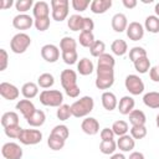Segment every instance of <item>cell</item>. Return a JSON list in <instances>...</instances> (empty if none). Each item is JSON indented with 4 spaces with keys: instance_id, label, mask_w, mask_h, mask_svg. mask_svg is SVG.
Returning <instances> with one entry per match:
<instances>
[{
    "instance_id": "1",
    "label": "cell",
    "mask_w": 159,
    "mask_h": 159,
    "mask_svg": "<svg viewBox=\"0 0 159 159\" xmlns=\"http://www.w3.org/2000/svg\"><path fill=\"white\" fill-rule=\"evenodd\" d=\"M94 107V101L92 97L89 96H83L80 99H77L76 102H73L71 104V111H72V116L76 118H82L88 116Z\"/></svg>"
},
{
    "instance_id": "2",
    "label": "cell",
    "mask_w": 159,
    "mask_h": 159,
    "mask_svg": "<svg viewBox=\"0 0 159 159\" xmlns=\"http://www.w3.org/2000/svg\"><path fill=\"white\" fill-rule=\"evenodd\" d=\"M97 77L94 81V84L98 89H108L114 83V70L113 68H104V67H97L96 70Z\"/></svg>"
},
{
    "instance_id": "3",
    "label": "cell",
    "mask_w": 159,
    "mask_h": 159,
    "mask_svg": "<svg viewBox=\"0 0 159 159\" xmlns=\"http://www.w3.org/2000/svg\"><path fill=\"white\" fill-rule=\"evenodd\" d=\"M40 102L46 107H60L63 104V94L58 89H43L40 93Z\"/></svg>"
},
{
    "instance_id": "4",
    "label": "cell",
    "mask_w": 159,
    "mask_h": 159,
    "mask_svg": "<svg viewBox=\"0 0 159 159\" xmlns=\"http://www.w3.org/2000/svg\"><path fill=\"white\" fill-rule=\"evenodd\" d=\"M31 45V37L25 32H19L12 36L10 41V48L14 53H24Z\"/></svg>"
},
{
    "instance_id": "5",
    "label": "cell",
    "mask_w": 159,
    "mask_h": 159,
    "mask_svg": "<svg viewBox=\"0 0 159 159\" xmlns=\"http://www.w3.org/2000/svg\"><path fill=\"white\" fill-rule=\"evenodd\" d=\"M52 7V19L55 21H63L68 16V0H51Z\"/></svg>"
},
{
    "instance_id": "6",
    "label": "cell",
    "mask_w": 159,
    "mask_h": 159,
    "mask_svg": "<svg viewBox=\"0 0 159 159\" xmlns=\"http://www.w3.org/2000/svg\"><path fill=\"white\" fill-rule=\"evenodd\" d=\"M124 86H125V89L133 96H138L143 93L145 87L143 80L137 75H128L124 81Z\"/></svg>"
},
{
    "instance_id": "7",
    "label": "cell",
    "mask_w": 159,
    "mask_h": 159,
    "mask_svg": "<svg viewBox=\"0 0 159 159\" xmlns=\"http://www.w3.org/2000/svg\"><path fill=\"white\" fill-rule=\"evenodd\" d=\"M19 140L25 145H35L42 140V133L39 129H22Z\"/></svg>"
},
{
    "instance_id": "8",
    "label": "cell",
    "mask_w": 159,
    "mask_h": 159,
    "mask_svg": "<svg viewBox=\"0 0 159 159\" xmlns=\"http://www.w3.org/2000/svg\"><path fill=\"white\" fill-rule=\"evenodd\" d=\"M1 154L5 159H21L22 158V148L14 142H7L1 148Z\"/></svg>"
},
{
    "instance_id": "9",
    "label": "cell",
    "mask_w": 159,
    "mask_h": 159,
    "mask_svg": "<svg viewBox=\"0 0 159 159\" xmlns=\"http://www.w3.org/2000/svg\"><path fill=\"white\" fill-rule=\"evenodd\" d=\"M41 56L46 62L53 63L60 58V50L56 45L47 43L41 47Z\"/></svg>"
},
{
    "instance_id": "10",
    "label": "cell",
    "mask_w": 159,
    "mask_h": 159,
    "mask_svg": "<svg viewBox=\"0 0 159 159\" xmlns=\"http://www.w3.org/2000/svg\"><path fill=\"white\" fill-rule=\"evenodd\" d=\"M125 32H127V36H128L129 40L139 41L144 36V26L138 21H133V22L128 24V27H127Z\"/></svg>"
},
{
    "instance_id": "11",
    "label": "cell",
    "mask_w": 159,
    "mask_h": 159,
    "mask_svg": "<svg viewBox=\"0 0 159 159\" xmlns=\"http://www.w3.org/2000/svg\"><path fill=\"white\" fill-rule=\"evenodd\" d=\"M0 94H1L2 98L7 99V101H14V99H17V97L20 94V91L12 83L1 82L0 83Z\"/></svg>"
},
{
    "instance_id": "12",
    "label": "cell",
    "mask_w": 159,
    "mask_h": 159,
    "mask_svg": "<svg viewBox=\"0 0 159 159\" xmlns=\"http://www.w3.org/2000/svg\"><path fill=\"white\" fill-rule=\"evenodd\" d=\"M60 80L63 89H68L71 87L77 86V73L73 70H63L60 75Z\"/></svg>"
},
{
    "instance_id": "13",
    "label": "cell",
    "mask_w": 159,
    "mask_h": 159,
    "mask_svg": "<svg viewBox=\"0 0 159 159\" xmlns=\"http://www.w3.org/2000/svg\"><path fill=\"white\" fill-rule=\"evenodd\" d=\"M35 20L27 14H19L12 19V26L17 30H27L34 25Z\"/></svg>"
},
{
    "instance_id": "14",
    "label": "cell",
    "mask_w": 159,
    "mask_h": 159,
    "mask_svg": "<svg viewBox=\"0 0 159 159\" xmlns=\"http://www.w3.org/2000/svg\"><path fill=\"white\" fill-rule=\"evenodd\" d=\"M81 129L88 135H96L99 132V123L93 117H87L81 123Z\"/></svg>"
},
{
    "instance_id": "15",
    "label": "cell",
    "mask_w": 159,
    "mask_h": 159,
    "mask_svg": "<svg viewBox=\"0 0 159 159\" xmlns=\"http://www.w3.org/2000/svg\"><path fill=\"white\" fill-rule=\"evenodd\" d=\"M112 29L116 31V32H123L127 30L128 27V20H127V16L122 12H117L113 15L112 17Z\"/></svg>"
},
{
    "instance_id": "16",
    "label": "cell",
    "mask_w": 159,
    "mask_h": 159,
    "mask_svg": "<svg viewBox=\"0 0 159 159\" xmlns=\"http://www.w3.org/2000/svg\"><path fill=\"white\" fill-rule=\"evenodd\" d=\"M134 106H135V101L133 99V97H130V96H123V97L119 99L118 111H119L120 114L128 116V114L134 109Z\"/></svg>"
},
{
    "instance_id": "17",
    "label": "cell",
    "mask_w": 159,
    "mask_h": 159,
    "mask_svg": "<svg viewBox=\"0 0 159 159\" xmlns=\"http://www.w3.org/2000/svg\"><path fill=\"white\" fill-rule=\"evenodd\" d=\"M101 99H102L103 108L107 109V111H109V112L113 111V109H116L118 107V101H117V97H116V94L113 92H109V91L103 92Z\"/></svg>"
},
{
    "instance_id": "18",
    "label": "cell",
    "mask_w": 159,
    "mask_h": 159,
    "mask_svg": "<svg viewBox=\"0 0 159 159\" xmlns=\"http://www.w3.org/2000/svg\"><path fill=\"white\" fill-rule=\"evenodd\" d=\"M16 109L24 116L25 119H27V118L36 111L34 103H32L30 99H20V101L16 103Z\"/></svg>"
},
{
    "instance_id": "19",
    "label": "cell",
    "mask_w": 159,
    "mask_h": 159,
    "mask_svg": "<svg viewBox=\"0 0 159 159\" xmlns=\"http://www.w3.org/2000/svg\"><path fill=\"white\" fill-rule=\"evenodd\" d=\"M135 147V139L130 134H124L117 140V148L122 152H130Z\"/></svg>"
},
{
    "instance_id": "20",
    "label": "cell",
    "mask_w": 159,
    "mask_h": 159,
    "mask_svg": "<svg viewBox=\"0 0 159 159\" xmlns=\"http://www.w3.org/2000/svg\"><path fill=\"white\" fill-rule=\"evenodd\" d=\"M32 14L35 19H42V17H48L50 15V6L46 1H37L35 2L32 7Z\"/></svg>"
},
{
    "instance_id": "21",
    "label": "cell",
    "mask_w": 159,
    "mask_h": 159,
    "mask_svg": "<svg viewBox=\"0 0 159 159\" xmlns=\"http://www.w3.org/2000/svg\"><path fill=\"white\" fill-rule=\"evenodd\" d=\"M112 6V0H93L89 5L93 14H104Z\"/></svg>"
},
{
    "instance_id": "22",
    "label": "cell",
    "mask_w": 159,
    "mask_h": 159,
    "mask_svg": "<svg viewBox=\"0 0 159 159\" xmlns=\"http://www.w3.org/2000/svg\"><path fill=\"white\" fill-rule=\"evenodd\" d=\"M93 70H94L93 62H92L89 58H87V57L81 58V60L78 61V63H77V71H78V73L82 75V76H88V75H91V73L93 72Z\"/></svg>"
},
{
    "instance_id": "23",
    "label": "cell",
    "mask_w": 159,
    "mask_h": 159,
    "mask_svg": "<svg viewBox=\"0 0 159 159\" xmlns=\"http://www.w3.org/2000/svg\"><path fill=\"white\" fill-rule=\"evenodd\" d=\"M21 93L26 99H31L39 94V84L34 82H26L21 87Z\"/></svg>"
},
{
    "instance_id": "24",
    "label": "cell",
    "mask_w": 159,
    "mask_h": 159,
    "mask_svg": "<svg viewBox=\"0 0 159 159\" xmlns=\"http://www.w3.org/2000/svg\"><path fill=\"white\" fill-rule=\"evenodd\" d=\"M45 120H46V116H45V113H43L42 111H40V109H36V111L26 119L27 124L31 125V127H41V125L45 123Z\"/></svg>"
},
{
    "instance_id": "25",
    "label": "cell",
    "mask_w": 159,
    "mask_h": 159,
    "mask_svg": "<svg viewBox=\"0 0 159 159\" xmlns=\"http://www.w3.org/2000/svg\"><path fill=\"white\" fill-rule=\"evenodd\" d=\"M129 122L132 125H145L147 117L143 111L140 109H133L129 114Z\"/></svg>"
},
{
    "instance_id": "26",
    "label": "cell",
    "mask_w": 159,
    "mask_h": 159,
    "mask_svg": "<svg viewBox=\"0 0 159 159\" xmlns=\"http://www.w3.org/2000/svg\"><path fill=\"white\" fill-rule=\"evenodd\" d=\"M143 103L147 107L153 108V109L159 108V92L152 91V92L145 93L144 97H143Z\"/></svg>"
},
{
    "instance_id": "27",
    "label": "cell",
    "mask_w": 159,
    "mask_h": 159,
    "mask_svg": "<svg viewBox=\"0 0 159 159\" xmlns=\"http://www.w3.org/2000/svg\"><path fill=\"white\" fill-rule=\"evenodd\" d=\"M144 30H147L152 34H158L159 32V17L157 15L147 16L145 21H144Z\"/></svg>"
},
{
    "instance_id": "28",
    "label": "cell",
    "mask_w": 159,
    "mask_h": 159,
    "mask_svg": "<svg viewBox=\"0 0 159 159\" xmlns=\"http://www.w3.org/2000/svg\"><path fill=\"white\" fill-rule=\"evenodd\" d=\"M19 116L16 112H5L1 116V125L4 128L11 127V125H17L19 124Z\"/></svg>"
},
{
    "instance_id": "29",
    "label": "cell",
    "mask_w": 159,
    "mask_h": 159,
    "mask_svg": "<svg viewBox=\"0 0 159 159\" xmlns=\"http://www.w3.org/2000/svg\"><path fill=\"white\" fill-rule=\"evenodd\" d=\"M111 50H112V52H113L114 55H117V56H123V55H125L127 51H128V45H127V42H125L124 40L117 39V40H114V41L112 42Z\"/></svg>"
},
{
    "instance_id": "30",
    "label": "cell",
    "mask_w": 159,
    "mask_h": 159,
    "mask_svg": "<svg viewBox=\"0 0 159 159\" xmlns=\"http://www.w3.org/2000/svg\"><path fill=\"white\" fill-rule=\"evenodd\" d=\"M82 24H83V16L78 14H73L67 20V26L72 31H82Z\"/></svg>"
},
{
    "instance_id": "31",
    "label": "cell",
    "mask_w": 159,
    "mask_h": 159,
    "mask_svg": "<svg viewBox=\"0 0 159 159\" xmlns=\"http://www.w3.org/2000/svg\"><path fill=\"white\" fill-rule=\"evenodd\" d=\"M77 47V41L73 37L70 36H65L61 39L60 41V48L62 52H67V51H76Z\"/></svg>"
},
{
    "instance_id": "32",
    "label": "cell",
    "mask_w": 159,
    "mask_h": 159,
    "mask_svg": "<svg viewBox=\"0 0 159 159\" xmlns=\"http://www.w3.org/2000/svg\"><path fill=\"white\" fill-rule=\"evenodd\" d=\"M116 65V60L112 55L109 53H103L102 56L98 57V62H97V67H104V68H114Z\"/></svg>"
},
{
    "instance_id": "33",
    "label": "cell",
    "mask_w": 159,
    "mask_h": 159,
    "mask_svg": "<svg viewBox=\"0 0 159 159\" xmlns=\"http://www.w3.org/2000/svg\"><path fill=\"white\" fill-rule=\"evenodd\" d=\"M53 83H55V77L51 73H47V72L40 75L39 78H37V84L41 88H50V87L53 86Z\"/></svg>"
},
{
    "instance_id": "34",
    "label": "cell",
    "mask_w": 159,
    "mask_h": 159,
    "mask_svg": "<svg viewBox=\"0 0 159 159\" xmlns=\"http://www.w3.org/2000/svg\"><path fill=\"white\" fill-rule=\"evenodd\" d=\"M112 130L114 132L116 135L122 137V135H124V134L128 133V130H129V125H128V123H127L125 120L119 119V120H116V122L113 123V125H112Z\"/></svg>"
},
{
    "instance_id": "35",
    "label": "cell",
    "mask_w": 159,
    "mask_h": 159,
    "mask_svg": "<svg viewBox=\"0 0 159 159\" xmlns=\"http://www.w3.org/2000/svg\"><path fill=\"white\" fill-rule=\"evenodd\" d=\"M117 149V142H114V139L112 140H102L99 144V150L102 154L109 155V154H114Z\"/></svg>"
},
{
    "instance_id": "36",
    "label": "cell",
    "mask_w": 159,
    "mask_h": 159,
    "mask_svg": "<svg viewBox=\"0 0 159 159\" xmlns=\"http://www.w3.org/2000/svg\"><path fill=\"white\" fill-rule=\"evenodd\" d=\"M78 41H80V45L83 46V47H91L93 45V42L96 41L94 40V35L93 32H89V31H82L80 34V37H78Z\"/></svg>"
},
{
    "instance_id": "37",
    "label": "cell",
    "mask_w": 159,
    "mask_h": 159,
    "mask_svg": "<svg viewBox=\"0 0 159 159\" xmlns=\"http://www.w3.org/2000/svg\"><path fill=\"white\" fill-rule=\"evenodd\" d=\"M133 63H134L135 71L139 72V73H147L150 70V60L148 58V56L147 57H142V58L137 60Z\"/></svg>"
},
{
    "instance_id": "38",
    "label": "cell",
    "mask_w": 159,
    "mask_h": 159,
    "mask_svg": "<svg viewBox=\"0 0 159 159\" xmlns=\"http://www.w3.org/2000/svg\"><path fill=\"white\" fill-rule=\"evenodd\" d=\"M65 142H66V140L61 139L60 137L53 135V134L50 133L48 139H47V145H48L50 149H52V150H61V149L65 147Z\"/></svg>"
},
{
    "instance_id": "39",
    "label": "cell",
    "mask_w": 159,
    "mask_h": 159,
    "mask_svg": "<svg viewBox=\"0 0 159 159\" xmlns=\"http://www.w3.org/2000/svg\"><path fill=\"white\" fill-rule=\"evenodd\" d=\"M104 50H106V45H104V42L101 41V40H96V41L93 42V45L89 47V52H91V55H92L93 57H99V56H102L103 53H106Z\"/></svg>"
},
{
    "instance_id": "40",
    "label": "cell",
    "mask_w": 159,
    "mask_h": 159,
    "mask_svg": "<svg viewBox=\"0 0 159 159\" xmlns=\"http://www.w3.org/2000/svg\"><path fill=\"white\" fill-rule=\"evenodd\" d=\"M142 57H147V51L140 47V46H134L129 50V60L132 62H135L137 60L142 58Z\"/></svg>"
},
{
    "instance_id": "41",
    "label": "cell",
    "mask_w": 159,
    "mask_h": 159,
    "mask_svg": "<svg viewBox=\"0 0 159 159\" xmlns=\"http://www.w3.org/2000/svg\"><path fill=\"white\" fill-rule=\"evenodd\" d=\"M56 116H57V118H58L60 120H67V119L72 116L71 106H68V104H61V106L57 108Z\"/></svg>"
},
{
    "instance_id": "42",
    "label": "cell",
    "mask_w": 159,
    "mask_h": 159,
    "mask_svg": "<svg viewBox=\"0 0 159 159\" xmlns=\"http://www.w3.org/2000/svg\"><path fill=\"white\" fill-rule=\"evenodd\" d=\"M51 134L57 135V137H60L61 139L66 140V139L68 138V135H70V130H68L67 125H65V124H58V125H55V127H53V129L51 130Z\"/></svg>"
},
{
    "instance_id": "43",
    "label": "cell",
    "mask_w": 159,
    "mask_h": 159,
    "mask_svg": "<svg viewBox=\"0 0 159 159\" xmlns=\"http://www.w3.org/2000/svg\"><path fill=\"white\" fill-rule=\"evenodd\" d=\"M34 1L32 0H17L15 2V7L19 12L21 14H25L26 11H29L31 7H34Z\"/></svg>"
},
{
    "instance_id": "44",
    "label": "cell",
    "mask_w": 159,
    "mask_h": 159,
    "mask_svg": "<svg viewBox=\"0 0 159 159\" xmlns=\"http://www.w3.org/2000/svg\"><path fill=\"white\" fill-rule=\"evenodd\" d=\"M130 135L134 139H143L147 135V128H145V125H132V128H130Z\"/></svg>"
},
{
    "instance_id": "45",
    "label": "cell",
    "mask_w": 159,
    "mask_h": 159,
    "mask_svg": "<svg viewBox=\"0 0 159 159\" xmlns=\"http://www.w3.org/2000/svg\"><path fill=\"white\" fill-rule=\"evenodd\" d=\"M4 130H5L6 137L12 138V139H19V137L22 132V128L20 127V124H17V125H11V127L4 128Z\"/></svg>"
},
{
    "instance_id": "46",
    "label": "cell",
    "mask_w": 159,
    "mask_h": 159,
    "mask_svg": "<svg viewBox=\"0 0 159 159\" xmlns=\"http://www.w3.org/2000/svg\"><path fill=\"white\" fill-rule=\"evenodd\" d=\"M62 60L66 65H75L78 60V55L77 51H67V52H62Z\"/></svg>"
},
{
    "instance_id": "47",
    "label": "cell",
    "mask_w": 159,
    "mask_h": 159,
    "mask_svg": "<svg viewBox=\"0 0 159 159\" xmlns=\"http://www.w3.org/2000/svg\"><path fill=\"white\" fill-rule=\"evenodd\" d=\"M71 5H72L73 10H76L78 12H82L91 5V2H89V0H72Z\"/></svg>"
},
{
    "instance_id": "48",
    "label": "cell",
    "mask_w": 159,
    "mask_h": 159,
    "mask_svg": "<svg viewBox=\"0 0 159 159\" xmlns=\"http://www.w3.org/2000/svg\"><path fill=\"white\" fill-rule=\"evenodd\" d=\"M36 30L39 31H46L48 27H50V16L48 17H42V19H35V22H34Z\"/></svg>"
},
{
    "instance_id": "49",
    "label": "cell",
    "mask_w": 159,
    "mask_h": 159,
    "mask_svg": "<svg viewBox=\"0 0 159 159\" xmlns=\"http://www.w3.org/2000/svg\"><path fill=\"white\" fill-rule=\"evenodd\" d=\"M7 61H9V55L5 48H0V71L6 70L7 67Z\"/></svg>"
},
{
    "instance_id": "50",
    "label": "cell",
    "mask_w": 159,
    "mask_h": 159,
    "mask_svg": "<svg viewBox=\"0 0 159 159\" xmlns=\"http://www.w3.org/2000/svg\"><path fill=\"white\" fill-rule=\"evenodd\" d=\"M99 135H101V139L102 140H112V139H114V135L116 134L112 130V128H103L101 130Z\"/></svg>"
},
{
    "instance_id": "51",
    "label": "cell",
    "mask_w": 159,
    "mask_h": 159,
    "mask_svg": "<svg viewBox=\"0 0 159 159\" xmlns=\"http://www.w3.org/2000/svg\"><path fill=\"white\" fill-rule=\"evenodd\" d=\"M94 29V22L91 17H83V24H82V31H89L92 32V30ZM81 31V32H82Z\"/></svg>"
},
{
    "instance_id": "52",
    "label": "cell",
    "mask_w": 159,
    "mask_h": 159,
    "mask_svg": "<svg viewBox=\"0 0 159 159\" xmlns=\"http://www.w3.org/2000/svg\"><path fill=\"white\" fill-rule=\"evenodd\" d=\"M149 77L153 82H159V65L150 67L149 70Z\"/></svg>"
},
{
    "instance_id": "53",
    "label": "cell",
    "mask_w": 159,
    "mask_h": 159,
    "mask_svg": "<svg viewBox=\"0 0 159 159\" xmlns=\"http://www.w3.org/2000/svg\"><path fill=\"white\" fill-rule=\"evenodd\" d=\"M65 92H66V94H67L68 97L76 98V97L80 96L81 89H80V87H78V84H77V86H75V87H71V88H68V89H65Z\"/></svg>"
},
{
    "instance_id": "54",
    "label": "cell",
    "mask_w": 159,
    "mask_h": 159,
    "mask_svg": "<svg viewBox=\"0 0 159 159\" xmlns=\"http://www.w3.org/2000/svg\"><path fill=\"white\" fill-rule=\"evenodd\" d=\"M122 2L124 5V7H127V9H133L137 6V0H123Z\"/></svg>"
},
{
    "instance_id": "55",
    "label": "cell",
    "mask_w": 159,
    "mask_h": 159,
    "mask_svg": "<svg viewBox=\"0 0 159 159\" xmlns=\"http://www.w3.org/2000/svg\"><path fill=\"white\" fill-rule=\"evenodd\" d=\"M128 159H145V158H144V154L140 153V152H132L129 154Z\"/></svg>"
},
{
    "instance_id": "56",
    "label": "cell",
    "mask_w": 159,
    "mask_h": 159,
    "mask_svg": "<svg viewBox=\"0 0 159 159\" xmlns=\"http://www.w3.org/2000/svg\"><path fill=\"white\" fill-rule=\"evenodd\" d=\"M12 4H14L12 0H1V2H0V7H1V9H7V7H11Z\"/></svg>"
},
{
    "instance_id": "57",
    "label": "cell",
    "mask_w": 159,
    "mask_h": 159,
    "mask_svg": "<svg viewBox=\"0 0 159 159\" xmlns=\"http://www.w3.org/2000/svg\"><path fill=\"white\" fill-rule=\"evenodd\" d=\"M109 159H125V157H124L122 153H114V154L111 155Z\"/></svg>"
},
{
    "instance_id": "58",
    "label": "cell",
    "mask_w": 159,
    "mask_h": 159,
    "mask_svg": "<svg viewBox=\"0 0 159 159\" xmlns=\"http://www.w3.org/2000/svg\"><path fill=\"white\" fill-rule=\"evenodd\" d=\"M154 11H155V14H157V16L159 17V2H157V4H155V7H154Z\"/></svg>"
},
{
    "instance_id": "59",
    "label": "cell",
    "mask_w": 159,
    "mask_h": 159,
    "mask_svg": "<svg viewBox=\"0 0 159 159\" xmlns=\"http://www.w3.org/2000/svg\"><path fill=\"white\" fill-rule=\"evenodd\" d=\"M155 123H157V127L159 128V113H158L157 117H155Z\"/></svg>"
}]
</instances>
